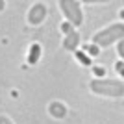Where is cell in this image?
<instances>
[{
  "mask_svg": "<svg viewBox=\"0 0 124 124\" xmlns=\"http://www.w3.org/2000/svg\"><path fill=\"white\" fill-rule=\"evenodd\" d=\"M122 35H124V24L117 22V24H111L104 30L96 31L93 35V45L96 48H106L117 41H122Z\"/></svg>",
  "mask_w": 124,
  "mask_h": 124,
  "instance_id": "cell-2",
  "label": "cell"
},
{
  "mask_svg": "<svg viewBox=\"0 0 124 124\" xmlns=\"http://www.w3.org/2000/svg\"><path fill=\"white\" fill-rule=\"evenodd\" d=\"M124 54V45H122V41H119V56H122Z\"/></svg>",
  "mask_w": 124,
  "mask_h": 124,
  "instance_id": "cell-13",
  "label": "cell"
},
{
  "mask_svg": "<svg viewBox=\"0 0 124 124\" xmlns=\"http://www.w3.org/2000/svg\"><path fill=\"white\" fill-rule=\"evenodd\" d=\"M0 124H13L8 117H4V115H0Z\"/></svg>",
  "mask_w": 124,
  "mask_h": 124,
  "instance_id": "cell-11",
  "label": "cell"
},
{
  "mask_svg": "<svg viewBox=\"0 0 124 124\" xmlns=\"http://www.w3.org/2000/svg\"><path fill=\"white\" fill-rule=\"evenodd\" d=\"M89 89L94 94L108 96V98H120L124 93V85L120 80H102V78H96V80H93L89 83Z\"/></svg>",
  "mask_w": 124,
  "mask_h": 124,
  "instance_id": "cell-1",
  "label": "cell"
},
{
  "mask_svg": "<svg viewBox=\"0 0 124 124\" xmlns=\"http://www.w3.org/2000/svg\"><path fill=\"white\" fill-rule=\"evenodd\" d=\"M93 70H94V74H96V76H104V74H106V70H104V69H100V67H94Z\"/></svg>",
  "mask_w": 124,
  "mask_h": 124,
  "instance_id": "cell-10",
  "label": "cell"
},
{
  "mask_svg": "<svg viewBox=\"0 0 124 124\" xmlns=\"http://www.w3.org/2000/svg\"><path fill=\"white\" fill-rule=\"evenodd\" d=\"M48 111H50V115L54 119H63V117L67 115V108H65L61 102H52L50 106H48Z\"/></svg>",
  "mask_w": 124,
  "mask_h": 124,
  "instance_id": "cell-6",
  "label": "cell"
},
{
  "mask_svg": "<svg viewBox=\"0 0 124 124\" xmlns=\"http://www.w3.org/2000/svg\"><path fill=\"white\" fill-rule=\"evenodd\" d=\"M4 8H6V2H4V0H0V11L4 9Z\"/></svg>",
  "mask_w": 124,
  "mask_h": 124,
  "instance_id": "cell-14",
  "label": "cell"
},
{
  "mask_svg": "<svg viewBox=\"0 0 124 124\" xmlns=\"http://www.w3.org/2000/svg\"><path fill=\"white\" fill-rule=\"evenodd\" d=\"M122 67H124V65H122V61H119L117 65H115V70H119V74H122Z\"/></svg>",
  "mask_w": 124,
  "mask_h": 124,
  "instance_id": "cell-12",
  "label": "cell"
},
{
  "mask_svg": "<svg viewBox=\"0 0 124 124\" xmlns=\"http://www.w3.org/2000/svg\"><path fill=\"white\" fill-rule=\"evenodd\" d=\"M59 8H61L63 15L67 17L70 26H80L83 22V13L80 8V2L76 0H59Z\"/></svg>",
  "mask_w": 124,
  "mask_h": 124,
  "instance_id": "cell-3",
  "label": "cell"
},
{
  "mask_svg": "<svg viewBox=\"0 0 124 124\" xmlns=\"http://www.w3.org/2000/svg\"><path fill=\"white\" fill-rule=\"evenodd\" d=\"M87 52L91 54V56H98V48L94 46V45H91V46H87Z\"/></svg>",
  "mask_w": 124,
  "mask_h": 124,
  "instance_id": "cell-9",
  "label": "cell"
},
{
  "mask_svg": "<svg viewBox=\"0 0 124 124\" xmlns=\"http://www.w3.org/2000/svg\"><path fill=\"white\" fill-rule=\"evenodd\" d=\"M78 43H80V33L70 30L67 33V37H65V41H63V48L65 50H76Z\"/></svg>",
  "mask_w": 124,
  "mask_h": 124,
  "instance_id": "cell-5",
  "label": "cell"
},
{
  "mask_svg": "<svg viewBox=\"0 0 124 124\" xmlns=\"http://www.w3.org/2000/svg\"><path fill=\"white\" fill-rule=\"evenodd\" d=\"M39 56H41V46H39V45H31L30 56H28V63H30V65H35Z\"/></svg>",
  "mask_w": 124,
  "mask_h": 124,
  "instance_id": "cell-7",
  "label": "cell"
},
{
  "mask_svg": "<svg viewBox=\"0 0 124 124\" xmlns=\"http://www.w3.org/2000/svg\"><path fill=\"white\" fill-rule=\"evenodd\" d=\"M76 57H78V59H80V61L83 63V65H85V67H89V65H91V57H89V56H85L83 52H76Z\"/></svg>",
  "mask_w": 124,
  "mask_h": 124,
  "instance_id": "cell-8",
  "label": "cell"
},
{
  "mask_svg": "<svg viewBox=\"0 0 124 124\" xmlns=\"http://www.w3.org/2000/svg\"><path fill=\"white\" fill-rule=\"evenodd\" d=\"M45 17H46V6L43 4V2H37V4H33L30 8L28 15H26V21L31 26H39L45 21Z\"/></svg>",
  "mask_w": 124,
  "mask_h": 124,
  "instance_id": "cell-4",
  "label": "cell"
}]
</instances>
